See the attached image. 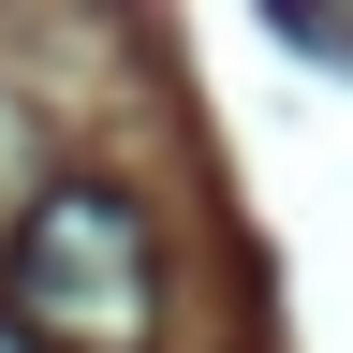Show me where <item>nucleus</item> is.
Masks as SVG:
<instances>
[{
  "label": "nucleus",
  "mask_w": 353,
  "mask_h": 353,
  "mask_svg": "<svg viewBox=\"0 0 353 353\" xmlns=\"http://www.w3.org/2000/svg\"><path fill=\"white\" fill-rule=\"evenodd\" d=\"M0 324L30 353H148L162 339V236L118 176H59L0 236Z\"/></svg>",
  "instance_id": "1"
},
{
  "label": "nucleus",
  "mask_w": 353,
  "mask_h": 353,
  "mask_svg": "<svg viewBox=\"0 0 353 353\" xmlns=\"http://www.w3.org/2000/svg\"><path fill=\"white\" fill-rule=\"evenodd\" d=\"M0 353H30V339H15V324H0Z\"/></svg>",
  "instance_id": "2"
}]
</instances>
